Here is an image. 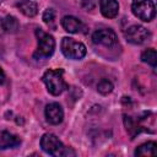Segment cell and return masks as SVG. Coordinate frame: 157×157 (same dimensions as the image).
I'll return each mask as SVG.
<instances>
[{
    "label": "cell",
    "instance_id": "1",
    "mask_svg": "<svg viewBox=\"0 0 157 157\" xmlns=\"http://www.w3.org/2000/svg\"><path fill=\"white\" fill-rule=\"evenodd\" d=\"M43 82L47 86V90L53 96L61 94L65 90L69 88L67 83L64 80V70L63 69H50L47 70L42 77Z\"/></svg>",
    "mask_w": 157,
    "mask_h": 157
},
{
    "label": "cell",
    "instance_id": "2",
    "mask_svg": "<svg viewBox=\"0 0 157 157\" xmlns=\"http://www.w3.org/2000/svg\"><path fill=\"white\" fill-rule=\"evenodd\" d=\"M36 37H37V40H38V45H37V49H36V52L33 54V58L34 59L49 58L54 53V49H55L54 38L50 34L45 33L40 28L36 29Z\"/></svg>",
    "mask_w": 157,
    "mask_h": 157
},
{
    "label": "cell",
    "instance_id": "3",
    "mask_svg": "<svg viewBox=\"0 0 157 157\" xmlns=\"http://www.w3.org/2000/svg\"><path fill=\"white\" fill-rule=\"evenodd\" d=\"M40 147L45 153L55 157L67 156L70 153V148L65 147L54 134H44L40 139Z\"/></svg>",
    "mask_w": 157,
    "mask_h": 157
},
{
    "label": "cell",
    "instance_id": "4",
    "mask_svg": "<svg viewBox=\"0 0 157 157\" xmlns=\"http://www.w3.org/2000/svg\"><path fill=\"white\" fill-rule=\"evenodd\" d=\"M131 10L137 18L145 22H150L156 15V7L152 0H132Z\"/></svg>",
    "mask_w": 157,
    "mask_h": 157
},
{
    "label": "cell",
    "instance_id": "5",
    "mask_svg": "<svg viewBox=\"0 0 157 157\" xmlns=\"http://www.w3.org/2000/svg\"><path fill=\"white\" fill-rule=\"evenodd\" d=\"M60 47H61L63 54L69 59L78 60L86 55V47L81 42H76L72 38L64 37Z\"/></svg>",
    "mask_w": 157,
    "mask_h": 157
},
{
    "label": "cell",
    "instance_id": "6",
    "mask_svg": "<svg viewBox=\"0 0 157 157\" xmlns=\"http://www.w3.org/2000/svg\"><path fill=\"white\" fill-rule=\"evenodd\" d=\"M124 36H125V39L129 43H132V44H142V43H145V42H147L150 39L151 33L144 26L132 25L129 28H126V31L124 32Z\"/></svg>",
    "mask_w": 157,
    "mask_h": 157
},
{
    "label": "cell",
    "instance_id": "7",
    "mask_svg": "<svg viewBox=\"0 0 157 157\" xmlns=\"http://www.w3.org/2000/svg\"><path fill=\"white\" fill-rule=\"evenodd\" d=\"M92 40L94 44H101L107 48H112L118 44V37H117L115 32L110 28L97 29L92 34Z\"/></svg>",
    "mask_w": 157,
    "mask_h": 157
},
{
    "label": "cell",
    "instance_id": "8",
    "mask_svg": "<svg viewBox=\"0 0 157 157\" xmlns=\"http://www.w3.org/2000/svg\"><path fill=\"white\" fill-rule=\"evenodd\" d=\"M45 118H47V121L52 125H58L63 121L64 119V112H63V108L59 103H49L47 107H45Z\"/></svg>",
    "mask_w": 157,
    "mask_h": 157
},
{
    "label": "cell",
    "instance_id": "9",
    "mask_svg": "<svg viewBox=\"0 0 157 157\" xmlns=\"http://www.w3.org/2000/svg\"><path fill=\"white\" fill-rule=\"evenodd\" d=\"M99 9L104 17L114 18L119 12V4L117 0H99Z\"/></svg>",
    "mask_w": 157,
    "mask_h": 157
},
{
    "label": "cell",
    "instance_id": "10",
    "mask_svg": "<svg viewBox=\"0 0 157 157\" xmlns=\"http://www.w3.org/2000/svg\"><path fill=\"white\" fill-rule=\"evenodd\" d=\"M21 139L17 135H13L9 131H0V150L15 148L20 146Z\"/></svg>",
    "mask_w": 157,
    "mask_h": 157
},
{
    "label": "cell",
    "instance_id": "11",
    "mask_svg": "<svg viewBox=\"0 0 157 157\" xmlns=\"http://www.w3.org/2000/svg\"><path fill=\"white\" fill-rule=\"evenodd\" d=\"M61 26L69 33H78L82 29L83 23L75 16H64L61 20Z\"/></svg>",
    "mask_w": 157,
    "mask_h": 157
},
{
    "label": "cell",
    "instance_id": "12",
    "mask_svg": "<svg viewBox=\"0 0 157 157\" xmlns=\"http://www.w3.org/2000/svg\"><path fill=\"white\" fill-rule=\"evenodd\" d=\"M18 10L27 17H33L37 15L38 12V6L36 2L31 1V0H22L17 4Z\"/></svg>",
    "mask_w": 157,
    "mask_h": 157
},
{
    "label": "cell",
    "instance_id": "13",
    "mask_svg": "<svg viewBox=\"0 0 157 157\" xmlns=\"http://www.w3.org/2000/svg\"><path fill=\"white\" fill-rule=\"evenodd\" d=\"M156 155H157V145L153 141L145 142L135 150V156H156Z\"/></svg>",
    "mask_w": 157,
    "mask_h": 157
},
{
    "label": "cell",
    "instance_id": "14",
    "mask_svg": "<svg viewBox=\"0 0 157 157\" xmlns=\"http://www.w3.org/2000/svg\"><path fill=\"white\" fill-rule=\"evenodd\" d=\"M141 60L144 63H147L148 65L151 66H156L157 64V54H156V50L153 48H150V49H146L142 52L141 54Z\"/></svg>",
    "mask_w": 157,
    "mask_h": 157
},
{
    "label": "cell",
    "instance_id": "15",
    "mask_svg": "<svg viewBox=\"0 0 157 157\" xmlns=\"http://www.w3.org/2000/svg\"><path fill=\"white\" fill-rule=\"evenodd\" d=\"M4 27H5V32L6 31L11 32V33L16 32L18 29V21H17V18L13 17V16H10V15L6 16L4 18Z\"/></svg>",
    "mask_w": 157,
    "mask_h": 157
},
{
    "label": "cell",
    "instance_id": "16",
    "mask_svg": "<svg viewBox=\"0 0 157 157\" xmlns=\"http://www.w3.org/2000/svg\"><path fill=\"white\" fill-rule=\"evenodd\" d=\"M97 90H98V92H99L101 94H108V93H110V92L113 91V83H112L109 80L103 78V80H101V81L98 82Z\"/></svg>",
    "mask_w": 157,
    "mask_h": 157
},
{
    "label": "cell",
    "instance_id": "17",
    "mask_svg": "<svg viewBox=\"0 0 157 157\" xmlns=\"http://www.w3.org/2000/svg\"><path fill=\"white\" fill-rule=\"evenodd\" d=\"M43 21L52 28L55 27L54 25V21H55V11L53 9H47L43 13Z\"/></svg>",
    "mask_w": 157,
    "mask_h": 157
},
{
    "label": "cell",
    "instance_id": "18",
    "mask_svg": "<svg viewBox=\"0 0 157 157\" xmlns=\"http://www.w3.org/2000/svg\"><path fill=\"white\" fill-rule=\"evenodd\" d=\"M5 33V27H4V20L0 18V36H2Z\"/></svg>",
    "mask_w": 157,
    "mask_h": 157
},
{
    "label": "cell",
    "instance_id": "19",
    "mask_svg": "<svg viewBox=\"0 0 157 157\" xmlns=\"http://www.w3.org/2000/svg\"><path fill=\"white\" fill-rule=\"evenodd\" d=\"M4 81H5V72H4V70L0 67V85H1Z\"/></svg>",
    "mask_w": 157,
    "mask_h": 157
}]
</instances>
